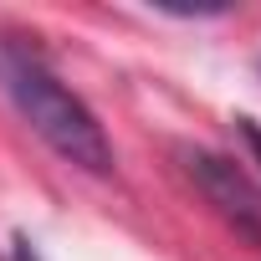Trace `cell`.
Returning <instances> with one entry per match:
<instances>
[{
    "label": "cell",
    "instance_id": "6da1fadb",
    "mask_svg": "<svg viewBox=\"0 0 261 261\" xmlns=\"http://www.w3.org/2000/svg\"><path fill=\"white\" fill-rule=\"evenodd\" d=\"M0 87L16 102V113L31 123V134L51 144L67 164L87 174H113V144L102 134L97 113L21 41H0Z\"/></svg>",
    "mask_w": 261,
    "mask_h": 261
},
{
    "label": "cell",
    "instance_id": "7a4b0ae2",
    "mask_svg": "<svg viewBox=\"0 0 261 261\" xmlns=\"http://www.w3.org/2000/svg\"><path fill=\"white\" fill-rule=\"evenodd\" d=\"M16 261H36V251H31L26 241H16Z\"/></svg>",
    "mask_w": 261,
    "mask_h": 261
}]
</instances>
